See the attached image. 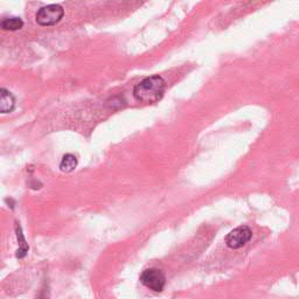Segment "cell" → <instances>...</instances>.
Segmentation results:
<instances>
[{"mask_svg":"<svg viewBox=\"0 0 299 299\" xmlns=\"http://www.w3.org/2000/svg\"><path fill=\"white\" fill-rule=\"evenodd\" d=\"M166 89V83L162 76L153 75L143 80L133 89V96L138 102L152 104L160 101Z\"/></svg>","mask_w":299,"mask_h":299,"instance_id":"obj_1","label":"cell"},{"mask_svg":"<svg viewBox=\"0 0 299 299\" xmlns=\"http://www.w3.org/2000/svg\"><path fill=\"white\" fill-rule=\"evenodd\" d=\"M64 14L63 8L56 4L41 7L36 13V22L41 26H53L62 19Z\"/></svg>","mask_w":299,"mask_h":299,"instance_id":"obj_2","label":"cell"},{"mask_svg":"<svg viewBox=\"0 0 299 299\" xmlns=\"http://www.w3.org/2000/svg\"><path fill=\"white\" fill-rule=\"evenodd\" d=\"M141 282L146 288L152 290L154 292H162L165 288L166 278L159 269L151 268L143 271L141 276Z\"/></svg>","mask_w":299,"mask_h":299,"instance_id":"obj_3","label":"cell"},{"mask_svg":"<svg viewBox=\"0 0 299 299\" xmlns=\"http://www.w3.org/2000/svg\"><path fill=\"white\" fill-rule=\"evenodd\" d=\"M251 235L252 233L247 226L237 227L229 233L226 239V243L231 249H240L250 241Z\"/></svg>","mask_w":299,"mask_h":299,"instance_id":"obj_4","label":"cell"},{"mask_svg":"<svg viewBox=\"0 0 299 299\" xmlns=\"http://www.w3.org/2000/svg\"><path fill=\"white\" fill-rule=\"evenodd\" d=\"M15 98L12 95V93L7 91L6 89L0 90V110L3 113L11 112L14 109Z\"/></svg>","mask_w":299,"mask_h":299,"instance_id":"obj_5","label":"cell"},{"mask_svg":"<svg viewBox=\"0 0 299 299\" xmlns=\"http://www.w3.org/2000/svg\"><path fill=\"white\" fill-rule=\"evenodd\" d=\"M77 166V158L74 154H65L62 158L60 164V170L62 172H65V173H69V172H73L76 169Z\"/></svg>","mask_w":299,"mask_h":299,"instance_id":"obj_6","label":"cell"},{"mask_svg":"<svg viewBox=\"0 0 299 299\" xmlns=\"http://www.w3.org/2000/svg\"><path fill=\"white\" fill-rule=\"evenodd\" d=\"M24 21L20 18H5L2 21V28L5 31H18L20 28H22Z\"/></svg>","mask_w":299,"mask_h":299,"instance_id":"obj_7","label":"cell"},{"mask_svg":"<svg viewBox=\"0 0 299 299\" xmlns=\"http://www.w3.org/2000/svg\"><path fill=\"white\" fill-rule=\"evenodd\" d=\"M16 236H18L19 239L21 240V243H20L21 247L19 248L18 254H16V257H18V259H22V257H25V255H26V252L28 250V245L26 244V242H25V239L21 234V231H20V227L18 228V234H16Z\"/></svg>","mask_w":299,"mask_h":299,"instance_id":"obj_8","label":"cell"}]
</instances>
